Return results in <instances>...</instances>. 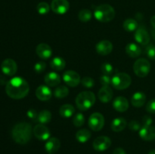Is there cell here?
<instances>
[{
    "label": "cell",
    "instance_id": "8992f818",
    "mask_svg": "<svg viewBox=\"0 0 155 154\" xmlns=\"http://www.w3.org/2000/svg\"><path fill=\"white\" fill-rule=\"evenodd\" d=\"M150 69H151V65L149 61L146 59H138L133 65V70L137 76L141 78L146 76L149 73Z\"/></svg>",
    "mask_w": 155,
    "mask_h": 154
},
{
    "label": "cell",
    "instance_id": "ffe728a7",
    "mask_svg": "<svg viewBox=\"0 0 155 154\" xmlns=\"http://www.w3.org/2000/svg\"><path fill=\"white\" fill-rule=\"evenodd\" d=\"M113 107L117 111L125 112L129 108V102L124 97H117L113 102Z\"/></svg>",
    "mask_w": 155,
    "mask_h": 154
},
{
    "label": "cell",
    "instance_id": "7402d4cb",
    "mask_svg": "<svg viewBox=\"0 0 155 154\" xmlns=\"http://www.w3.org/2000/svg\"><path fill=\"white\" fill-rule=\"evenodd\" d=\"M127 122L123 117H118L114 119L111 123V129L115 132H120L127 127Z\"/></svg>",
    "mask_w": 155,
    "mask_h": 154
},
{
    "label": "cell",
    "instance_id": "d590c367",
    "mask_svg": "<svg viewBox=\"0 0 155 154\" xmlns=\"http://www.w3.org/2000/svg\"><path fill=\"white\" fill-rule=\"evenodd\" d=\"M45 68H46V64L45 62L39 61L34 65V70L37 73H41V72H44Z\"/></svg>",
    "mask_w": 155,
    "mask_h": 154
},
{
    "label": "cell",
    "instance_id": "5bb4252c",
    "mask_svg": "<svg viewBox=\"0 0 155 154\" xmlns=\"http://www.w3.org/2000/svg\"><path fill=\"white\" fill-rule=\"evenodd\" d=\"M36 54L43 60H48L52 54V49L51 47L45 43H41L37 45L36 48Z\"/></svg>",
    "mask_w": 155,
    "mask_h": 154
},
{
    "label": "cell",
    "instance_id": "603a6c76",
    "mask_svg": "<svg viewBox=\"0 0 155 154\" xmlns=\"http://www.w3.org/2000/svg\"><path fill=\"white\" fill-rule=\"evenodd\" d=\"M146 96L143 92H136L131 98V103L135 107H141L145 104Z\"/></svg>",
    "mask_w": 155,
    "mask_h": 154
},
{
    "label": "cell",
    "instance_id": "f1b7e54d",
    "mask_svg": "<svg viewBox=\"0 0 155 154\" xmlns=\"http://www.w3.org/2000/svg\"><path fill=\"white\" fill-rule=\"evenodd\" d=\"M51 119V113L48 110H42L39 113L38 116V121L41 124H46L49 122Z\"/></svg>",
    "mask_w": 155,
    "mask_h": 154
},
{
    "label": "cell",
    "instance_id": "2e32d148",
    "mask_svg": "<svg viewBox=\"0 0 155 154\" xmlns=\"http://www.w3.org/2000/svg\"><path fill=\"white\" fill-rule=\"evenodd\" d=\"M139 136L143 140L150 141L155 139V127L151 125L143 126L139 130Z\"/></svg>",
    "mask_w": 155,
    "mask_h": 154
},
{
    "label": "cell",
    "instance_id": "60d3db41",
    "mask_svg": "<svg viewBox=\"0 0 155 154\" xmlns=\"http://www.w3.org/2000/svg\"><path fill=\"white\" fill-rule=\"evenodd\" d=\"M129 128L131 130H133V131H139V130L141 129L140 123L138 121L133 120L129 124Z\"/></svg>",
    "mask_w": 155,
    "mask_h": 154
},
{
    "label": "cell",
    "instance_id": "484cf974",
    "mask_svg": "<svg viewBox=\"0 0 155 154\" xmlns=\"http://www.w3.org/2000/svg\"><path fill=\"white\" fill-rule=\"evenodd\" d=\"M75 113V109L71 104H64L60 107L59 113L64 118H70Z\"/></svg>",
    "mask_w": 155,
    "mask_h": 154
},
{
    "label": "cell",
    "instance_id": "f6af8a7d",
    "mask_svg": "<svg viewBox=\"0 0 155 154\" xmlns=\"http://www.w3.org/2000/svg\"><path fill=\"white\" fill-rule=\"evenodd\" d=\"M151 24L153 27V28L155 29V15L151 18Z\"/></svg>",
    "mask_w": 155,
    "mask_h": 154
},
{
    "label": "cell",
    "instance_id": "ee69618b",
    "mask_svg": "<svg viewBox=\"0 0 155 154\" xmlns=\"http://www.w3.org/2000/svg\"><path fill=\"white\" fill-rule=\"evenodd\" d=\"M7 79L4 76V75H0V85H5L7 84Z\"/></svg>",
    "mask_w": 155,
    "mask_h": 154
},
{
    "label": "cell",
    "instance_id": "74e56055",
    "mask_svg": "<svg viewBox=\"0 0 155 154\" xmlns=\"http://www.w3.org/2000/svg\"><path fill=\"white\" fill-rule=\"evenodd\" d=\"M111 79L109 75H103L100 77V82L103 86H109V85L111 84Z\"/></svg>",
    "mask_w": 155,
    "mask_h": 154
},
{
    "label": "cell",
    "instance_id": "e0dca14e",
    "mask_svg": "<svg viewBox=\"0 0 155 154\" xmlns=\"http://www.w3.org/2000/svg\"><path fill=\"white\" fill-rule=\"evenodd\" d=\"M98 96L102 103H108L113 98V91L109 86H103L100 88Z\"/></svg>",
    "mask_w": 155,
    "mask_h": 154
},
{
    "label": "cell",
    "instance_id": "ac0fdd59",
    "mask_svg": "<svg viewBox=\"0 0 155 154\" xmlns=\"http://www.w3.org/2000/svg\"><path fill=\"white\" fill-rule=\"evenodd\" d=\"M61 146V142L57 137H50L45 143V148L48 154H54Z\"/></svg>",
    "mask_w": 155,
    "mask_h": 154
},
{
    "label": "cell",
    "instance_id": "b9f144b4",
    "mask_svg": "<svg viewBox=\"0 0 155 154\" xmlns=\"http://www.w3.org/2000/svg\"><path fill=\"white\" fill-rule=\"evenodd\" d=\"M152 123V119L151 117L148 116H145L143 118V126H148V125H151Z\"/></svg>",
    "mask_w": 155,
    "mask_h": 154
},
{
    "label": "cell",
    "instance_id": "d4e9b609",
    "mask_svg": "<svg viewBox=\"0 0 155 154\" xmlns=\"http://www.w3.org/2000/svg\"><path fill=\"white\" fill-rule=\"evenodd\" d=\"M50 66L54 70L61 71L64 69L66 66V62L64 59H63L61 57H55L51 60L50 62Z\"/></svg>",
    "mask_w": 155,
    "mask_h": 154
},
{
    "label": "cell",
    "instance_id": "d6a6232c",
    "mask_svg": "<svg viewBox=\"0 0 155 154\" xmlns=\"http://www.w3.org/2000/svg\"><path fill=\"white\" fill-rule=\"evenodd\" d=\"M85 122V116L83 113H78L74 116L73 119V123L76 127H81Z\"/></svg>",
    "mask_w": 155,
    "mask_h": 154
},
{
    "label": "cell",
    "instance_id": "7bdbcfd3",
    "mask_svg": "<svg viewBox=\"0 0 155 154\" xmlns=\"http://www.w3.org/2000/svg\"><path fill=\"white\" fill-rule=\"evenodd\" d=\"M113 154H127V152H126V151L123 148L118 147L114 150Z\"/></svg>",
    "mask_w": 155,
    "mask_h": 154
},
{
    "label": "cell",
    "instance_id": "5b68a950",
    "mask_svg": "<svg viewBox=\"0 0 155 154\" xmlns=\"http://www.w3.org/2000/svg\"><path fill=\"white\" fill-rule=\"evenodd\" d=\"M132 79L130 75L125 72H118L114 75L111 79V84L115 89L124 90L131 85Z\"/></svg>",
    "mask_w": 155,
    "mask_h": 154
},
{
    "label": "cell",
    "instance_id": "3957f363",
    "mask_svg": "<svg viewBox=\"0 0 155 154\" xmlns=\"http://www.w3.org/2000/svg\"><path fill=\"white\" fill-rule=\"evenodd\" d=\"M94 16H95V19H97L100 22H109L114 18V8L108 4L100 5L95 9Z\"/></svg>",
    "mask_w": 155,
    "mask_h": 154
},
{
    "label": "cell",
    "instance_id": "1f68e13d",
    "mask_svg": "<svg viewBox=\"0 0 155 154\" xmlns=\"http://www.w3.org/2000/svg\"><path fill=\"white\" fill-rule=\"evenodd\" d=\"M36 10H37L38 13L40 14H46L49 12L50 10V6L45 2H39V4L36 6Z\"/></svg>",
    "mask_w": 155,
    "mask_h": 154
},
{
    "label": "cell",
    "instance_id": "277c9868",
    "mask_svg": "<svg viewBox=\"0 0 155 154\" xmlns=\"http://www.w3.org/2000/svg\"><path fill=\"white\" fill-rule=\"evenodd\" d=\"M95 95L93 92L86 91L79 94L76 98V105L79 110H89L95 104Z\"/></svg>",
    "mask_w": 155,
    "mask_h": 154
},
{
    "label": "cell",
    "instance_id": "8d00e7d4",
    "mask_svg": "<svg viewBox=\"0 0 155 154\" xmlns=\"http://www.w3.org/2000/svg\"><path fill=\"white\" fill-rule=\"evenodd\" d=\"M147 56L151 60H155V46L153 45H148L145 50Z\"/></svg>",
    "mask_w": 155,
    "mask_h": 154
},
{
    "label": "cell",
    "instance_id": "4dcf8cb0",
    "mask_svg": "<svg viewBox=\"0 0 155 154\" xmlns=\"http://www.w3.org/2000/svg\"><path fill=\"white\" fill-rule=\"evenodd\" d=\"M78 18L82 22H88L92 18V12L89 9H83L79 12Z\"/></svg>",
    "mask_w": 155,
    "mask_h": 154
},
{
    "label": "cell",
    "instance_id": "d6986e66",
    "mask_svg": "<svg viewBox=\"0 0 155 154\" xmlns=\"http://www.w3.org/2000/svg\"><path fill=\"white\" fill-rule=\"evenodd\" d=\"M135 39L136 42L142 45H146L150 42V36L145 29H137L135 33Z\"/></svg>",
    "mask_w": 155,
    "mask_h": 154
},
{
    "label": "cell",
    "instance_id": "52a82bcc",
    "mask_svg": "<svg viewBox=\"0 0 155 154\" xmlns=\"http://www.w3.org/2000/svg\"><path fill=\"white\" fill-rule=\"evenodd\" d=\"M104 118L100 113H94L89 119V126L92 131H98L104 127Z\"/></svg>",
    "mask_w": 155,
    "mask_h": 154
},
{
    "label": "cell",
    "instance_id": "cb8c5ba5",
    "mask_svg": "<svg viewBox=\"0 0 155 154\" xmlns=\"http://www.w3.org/2000/svg\"><path fill=\"white\" fill-rule=\"evenodd\" d=\"M126 53L131 57H137L142 53L140 47L135 43H130L126 46Z\"/></svg>",
    "mask_w": 155,
    "mask_h": 154
},
{
    "label": "cell",
    "instance_id": "7c38bea8",
    "mask_svg": "<svg viewBox=\"0 0 155 154\" xmlns=\"http://www.w3.org/2000/svg\"><path fill=\"white\" fill-rule=\"evenodd\" d=\"M33 132L37 139L40 140H47L50 138L49 129L43 124H38L33 128Z\"/></svg>",
    "mask_w": 155,
    "mask_h": 154
},
{
    "label": "cell",
    "instance_id": "8fae6325",
    "mask_svg": "<svg viewBox=\"0 0 155 154\" xmlns=\"http://www.w3.org/2000/svg\"><path fill=\"white\" fill-rule=\"evenodd\" d=\"M111 145V140L108 137L106 136H100L98 137L93 141L92 146L96 151H104L108 149Z\"/></svg>",
    "mask_w": 155,
    "mask_h": 154
},
{
    "label": "cell",
    "instance_id": "bcb514c9",
    "mask_svg": "<svg viewBox=\"0 0 155 154\" xmlns=\"http://www.w3.org/2000/svg\"><path fill=\"white\" fill-rule=\"evenodd\" d=\"M148 154H155V149H152L151 151H150Z\"/></svg>",
    "mask_w": 155,
    "mask_h": 154
},
{
    "label": "cell",
    "instance_id": "f35d334b",
    "mask_svg": "<svg viewBox=\"0 0 155 154\" xmlns=\"http://www.w3.org/2000/svg\"><path fill=\"white\" fill-rule=\"evenodd\" d=\"M146 110L148 113H155V99H152L147 104Z\"/></svg>",
    "mask_w": 155,
    "mask_h": 154
},
{
    "label": "cell",
    "instance_id": "7a4b0ae2",
    "mask_svg": "<svg viewBox=\"0 0 155 154\" xmlns=\"http://www.w3.org/2000/svg\"><path fill=\"white\" fill-rule=\"evenodd\" d=\"M32 127L27 122H20L12 129V138L19 144H26L32 137Z\"/></svg>",
    "mask_w": 155,
    "mask_h": 154
},
{
    "label": "cell",
    "instance_id": "83f0119b",
    "mask_svg": "<svg viewBox=\"0 0 155 154\" xmlns=\"http://www.w3.org/2000/svg\"><path fill=\"white\" fill-rule=\"evenodd\" d=\"M124 30L129 32H133L138 28V23L136 20L129 18L124 22Z\"/></svg>",
    "mask_w": 155,
    "mask_h": 154
},
{
    "label": "cell",
    "instance_id": "4fadbf2b",
    "mask_svg": "<svg viewBox=\"0 0 155 154\" xmlns=\"http://www.w3.org/2000/svg\"><path fill=\"white\" fill-rule=\"evenodd\" d=\"M95 49L97 53L100 55L105 56L110 54L113 50V45L111 42L108 40H102L100 41L96 45H95Z\"/></svg>",
    "mask_w": 155,
    "mask_h": 154
},
{
    "label": "cell",
    "instance_id": "9a60e30c",
    "mask_svg": "<svg viewBox=\"0 0 155 154\" xmlns=\"http://www.w3.org/2000/svg\"><path fill=\"white\" fill-rule=\"evenodd\" d=\"M36 96L42 101H47L51 99L52 92L51 89L46 85H40L36 90Z\"/></svg>",
    "mask_w": 155,
    "mask_h": 154
},
{
    "label": "cell",
    "instance_id": "836d02e7",
    "mask_svg": "<svg viewBox=\"0 0 155 154\" xmlns=\"http://www.w3.org/2000/svg\"><path fill=\"white\" fill-rule=\"evenodd\" d=\"M101 71H102L104 75H109L110 74H111L113 72L114 68L112 66V65L109 63H104L101 65Z\"/></svg>",
    "mask_w": 155,
    "mask_h": 154
},
{
    "label": "cell",
    "instance_id": "9c48e42d",
    "mask_svg": "<svg viewBox=\"0 0 155 154\" xmlns=\"http://www.w3.org/2000/svg\"><path fill=\"white\" fill-rule=\"evenodd\" d=\"M1 69L5 75L12 76L16 73L18 66L15 60L11 58H7L3 60L2 63Z\"/></svg>",
    "mask_w": 155,
    "mask_h": 154
},
{
    "label": "cell",
    "instance_id": "ab89813d",
    "mask_svg": "<svg viewBox=\"0 0 155 154\" xmlns=\"http://www.w3.org/2000/svg\"><path fill=\"white\" fill-rule=\"evenodd\" d=\"M38 116H39V114L37 113V111L35 110L34 109H30L27 111V116L32 120L38 121Z\"/></svg>",
    "mask_w": 155,
    "mask_h": 154
},
{
    "label": "cell",
    "instance_id": "30bf717a",
    "mask_svg": "<svg viewBox=\"0 0 155 154\" xmlns=\"http://www.w3.org/2000/svg\"><path fill=\"white\" fill-rule=\"evenodd\" d=\"M64 81L71 87H76L81 82L80 76L77 72L74 70H68L63 75Z\"/></svg>",
    "mask_w": 155,
    "mask_h": 154
},
{
    "label": "cell",
    "instance_id": "6da1fadb",
    "mask_svg": "<svg viewBox=\"0 0 155 154\" xmlns=\"http://www.w3.org/2000/svg\"><path fill=\"white\" fill-rule=\"evenodd\" d=\"M30 86L24 79L16 76L9 80L5 86L8 96L13 99H22L29 93Z\"/></svg>",
    "mask_w": 155,
    "mask_h": 154
},
{
    "label": "cell",
    "instance_id": "44dd1931",
    "mask_svg": "<svg viewBox=\"0 0 155 154\" xmlns=\"http://www.w3.org/2000/svg\"><path fill=\"white\" fill-rule=\"evenodd\" d=\"M45 82L47 85L50 87H54L60 84L61 77L58 73L54 72H51L46 74L45 76Z\"/></svg>",
    "mask_w": 155,
    "mask_h": 154
},
{
    "label": "cell",
    "instance_id": "e575fe53",
    "mask_svg": "<svg viewBox=\"0 0 155 154\" xmlns=\"http://www.w3.org/2000/svg\"><path fill=\"white\" fill-rule=\"evenodd\" d=\"M81 83L83 86L86 88H92L95 85V82H94L93 79L89 76H86L82 79Z\"/></svg>",
    "mask_w": 155,
    "mask_h": 154
},
{
    "label": "cell",
    "instance_id": "ba28073f",
    "mask_svg": "<svg viewBox=\"0 0 155 154\" xmlns=\"http://www.w3.org/2000/svg\"><path fill=\"white\" fill-rule=\"evenodd\" d=\"M70 4L68 0H52L51 8L58 14H64L69 10Z\"/></svg>",
    "mask_w": 155,
    "mask_h": 154
},
{
    "label": "cell",
    "instance_id": "f546056e",
    "mask_svg": "<svg viewBox=\"0 0 155 154\" xmlns=\"http://www.w3.org/2000/svg\"><path fill=\"white\" fill-rule=\"evenodd\" d=\"M69 94V89L66 86L61 85L59 87L56 88L54 91V97L58 98H64L67 97Z\"/></svg>",
    "mask_w": 155,
    "mask_h": 154
},
{
    "label": "cell",
    "instance_id": "4316f807",
    "mask_svg": "<svg viewBox=\"0 0 155 154\" xmlns=\"http://www.w3.org/2000/svg\"><path fill=\"white\" fill-rule=\"evenodd\" d=\"M90 137L91 132L86 128L79 130L76 134V138L80 143H86L90 139Z\"/></svg>",
    "mask_w": 155,
    "mask_h": 154
}]
</instances>
